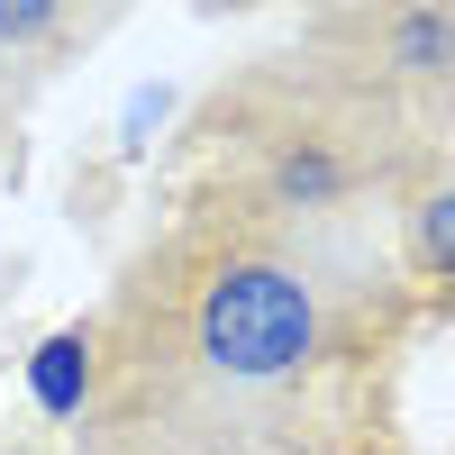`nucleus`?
<instances>
[{
  "label": "nucleus",
  "instance_id": "obj_1",
  "mask_svg": "<svg viewBox=\"0 0 455 455\" xmlns=\"http://www.w3.org/2000/svg\"><path fill=\"white\" fill-rule=\"evenodd\" d=\"M192 347L219 383H291L319 355V291L283 255H219L192 300Z\"/></svg>",
  "mask_w": 455,
  "mask_h": 455
},
{
  "label": "nucleus",
  "instance_id": "obj_3",
  "mask_svg": "<svg viewBox=\"0 0 455 455\" xmlns=\"http://www.w3.org/2000/svg\"><path fill=\"white\" fill-rule=\"evenodd\" d=\"M337 192H347V156H337L328 137H291L274 156V201L283 210H328Z\"/></svg>",
  "mask_w": 455,
  "mask_h": 455
},
{
  "label": "nucleus",
  "instance_id": "obj_2",
  "mask_svg": "<svg viewBox=\"0 0 455 455\" xmlns=\"http://www.w3.org/2000/svg\"><path fill=\"white\" fill-rule=\"evenodd\" d=\"M28 392H36L46 419H73V410L92 401V337H83V328H55L46 347L28 355Z\"/></svg>",
  "mask_w": 455,
  "mask_h": 455
},
{
  "label": "nucleus",
  "instance_id": "obj_6",
  "mask_svg": "<svg viewBox=\"0 0 455 455\" xmlns=\"http://www.w3.org/2000/svg\"><path fill=\"white\" fill-rule=\"evenodd\" d=\"M55 28H64V10H46V0H0V46H36Z\"/></svg>",
  "mask_w": 455,
  "mask_h": 455
},
{
  "label": "nucleus",
  "instance_id": "obj_4",
  "mask_svg": "<svg viewBox=\"0 0 455 455\" xmlns=\"http://www.w3.org/2000/svg\"><path fill=\"white\" fill-rule=\"evenodd\" d=\"M383 55L401 73H446L455 64V10H401V19H383Z\"/></svg>",
  "mask_w": 455,
  "mask_h": 455
},
{
  "label": "nucleus",
  "instance_id": "obj_5",
  "mask_svg": "<svg viewBox=\"0 0 455 455\" xmlns=\"http://www.w3.org/2000/svg\"><path fill=\"white\" fill-rule=\"evenodd\" d=\"M419 264L455 283V182H437V192L419 201Z\"/></svg>",
  "mask_w": 455,
  "mask_h": 455
}]
</instances>
